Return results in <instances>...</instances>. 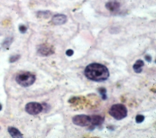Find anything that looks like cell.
Returning a JSON list of instances; mask_svg holds the SVG:
<instances>
[{
  "mask_svg": "<svg viewBox=\"0 0 156 138\" xmlns=\"http://www.w3.org/2000/svg\"><path fill=\"white\" fill-rule=\"evenodd\" d=\"M67 21V17L63 14H56L52 18V22L55 25L65 24Z\"/></svg>",
  "mask_w": 156,
  "mask_h": 138,
  "instance_id": "obj_9",
  "label": "cell"
},
{
  "mask_svg": "<svg viewBox=\"0 0 156 138\" xmlns=\"http://www.w3.org/2000/svg\"><path fill=\"white\" fill-rule=\"evenodd\" d=\"M27 30V27L26 26H24L23 24L20 25V26H19V30H20V32L21 33H24L26 32Z\"/></svg>",
  "mask_w": 156,
  "mask_h": 138,
  "instance_id": "obj_17",
  "label": "cell"
},
{
  "mask_svg": "<svg viewBox=\"0 0 156 138\" xmlns=\"http://www.w3.org/2000/svg\"><path fill=\"white\" fill-rule=\"evenodd\" d=\"M2 109V105L0 103V111H1Z\"/></svg>",
  "mask_w": 156,
  "mask_h": 138,
  "instance_id": "obj_20",
  "label": "cell"
},
{
  "mask_svg": "<svg viewBox=\"0 0 156 138\" xmlns=\"http://www.w3.org/2000/svg\"><path fill=\"white\" fill-rule=\"evenodd\" d=\"M98 92L101 95V97L103 100H106L107 98V90L105 88H99L98 89Z\"/></svg>",
  "mask_w": 156,
  "mask_h": 138,
  "instance_id": "obj_13",
  "label": "cell"
},
{
  "mask_svg": "<svg viewBox=\"0 0 156 138\" xmlns=\"http://www.w3.org/2000/svg\"><path fill=\"white\" fill-rule=\"evenodd\" d=\"M7 131L11 137L14 138H21L23 137V134L18 129L13 126H9Z\"/></svg>",
  "mask_w": 156,
  "mask_h": 138,
  "instance_id": "obj_10",
  "label": "cell"
},
{
  "mask_svg": "<svg viewBox=\"0 0 156 138\" xmlns=\"http://www.w3.org/2000/svg\"><path fill=\"white\" fill-rule=\"evenodd\" d=\"M74 54V51L72 49H68L66 51V55L68 57H71Z\"/></svg>",
  "mask_w": 156,
  "mask_h": 138,
  "instance_id": "obj_18",
  "label": "cell"
},
{
  "mask_svg": "<svg viewBox=\"0 0 156 138\" xmlns=\"http://www.w3.org/2000/svg\"><path fill=\"white\" fill-rule=\"evenodd\" d=\"M25 111L30 115H37L43 111V106L38 102H29L26 105Z\"/></svg>",
  "mask_w": 156,
  "mask_h": 138,
  "instance_id": "obj_4",
  "label": "cell"
},
{
  "mask_svg": "<svg viewBox=\"0 0 156 138\" xmlns=\"http://www.w3.org/2000/svg\"><path fill=\"white\" fill-rule=\"evenodd\" d=\"M144 116L143 115H141V114H138L135 117V122L137 123H142L144 120Z\"/></svg>",
  "mask_w": 156,
  "mask_h": 138,
  "instance_id": "obj_16",
  "label": "cell"
},
{
  "mask_svg": "<svg viewBox=\"0 0 156 138\" xmlns=\"http://www.w3.org/2000/svg\"><path fill=\"white\" fill-rule=\"evenodd\" d=\"M12 41H13V38L8 37L4 41L2 45L4 47V48H8L10 46V45L12 44Z\"/></svg>",
  "mask_w": 156,
  "mask_h": 138,
  "instance_id": "obj_12",
  "label": "cell"
},
{
  "mask_svg": "<svg viewBox=\"0 0 156 138\" xmlns=\"http://www.w3.org/2000/svg\"><path fill=\"white\" fill-rule=\"evenodd\" d=\"M144 58H145V60H146L147 62H149V63H150V62L152 61V57H151V56L150 55H149V54L146 55L145 57H144Z\"/></svg>",
  "mask_w": 156,
  "mask_h": 138,
  "instance_id": "obj_19",
  "label": "cell"
},
{
  "mask_svg": "<svg viewBox=\"0 0 156 138\" xmlns=\"http://www.w3.org/2000/svg\"><path fill=\"white\" fill-rule=\"evenodd\" d=\"M90 117H91L90 123L91 124V125L90 129L92 130L94 128L95 126L101 125L104 121V117L99 115H93L90 116Z\"/></svg>",
  "mask_w": 156,
  "mask_h": 138,
  "instance_id": "obj_7",
  "label": "cell"
},
{
  "mask_svg": "<svg viewBox=\"0 0 156 138\" xmlns=\"http://www.w3.org/2000/svg\"><path fill=\"white\" fill-rule=\"evenodd\" d=\"M144 65V63L142 60H137L133 65V69L136 73H140L142 71V67Z\"/></svg>",
  "mask_w": 156,
  "mask_h": 138,
  "instance_id": "obj_11",
  "label": "cell"
},
{
  "mask_svg": "<svg viewBox=\"0 0 156 138\" xmlns=\"http://www.w3.org/2000/svg\"><path fill=\"white\" fill-rule=\"evenodd\" d=\"M105 7L111 12H116L120 8V4L116 0H112L106 3Z\"/></svg>",
  "mask_w": 156,
  "mask_h": 138,
  "instance_id": "obj_8",
  "label": "cell"
},
{
  "mask_svg": "<svg viewBox=\"0 0 156 138\" xmlns=\"http://www.w3.org/2000/svg\"><path fill=\"white\" fill-rule=\"evenodd\" d=\"M108 112L115 119L120 120L127 116V109L125 105L121 103H117L111 106Z\"/></svg>",
  "mask_w": 156,
  "mask_h": 138,
  "instance_id": "obj_3",
  "label": "cell"
},
{
  "mask_svg": "<svg viewBox=\"0 0 156 138\" xmlns=\"http://www.w3.org/2000/svg\"><path fill=\"white\" fill-rule=\"evenodd\" d=\"M37 15L38 17H41L44 18H46L49 16L50 12L49 11H40L38 12Z\"/></svg>",
  "mask_w": 156,
  "mask_h": 138,
  "instance_id": "obj_14",
  "label": "cell"
},
{
  "mask_svg": "<svg viewBox=\"0 0 156 138\" xmlns=\"http://www.w3.org/2000/svg\"><path fill=\"white\" fill-rule=\"evenodd\" d=\"M20 55L19 54H16L11 56L9 58V62L10 63H15L16 61H18L20 58Z\"/></svg>",
  "mask_w": 156,
  "mask_h": 138,
  "instance_id": "obj_15",
  "label": "cell"
},
{
  "mask_svg": "<svg viewBox=\"0 0 156 138\" xmlns=\"http://www.w3.org/2000/svg\"><path fill=\"white\" fill-rule=\"evenodd\" d=\"M36 80L35 75L29 72H24L18 74L15 77L16 83L23 87H28L33 85Z\"/></svg>",
  "mask_w": 156,
  "mask_h": 138,
  "instance_id": "obj_2",
  "label": "cell"
},
{
  "mask_svg": "<svg viewBox=\"0 0 156 138\" xmlns=\"http://www.w3.org/2000/svg\"><path fill=\"white\" fill-rule=\"evenodd\" d=\"M84 74L88 79L98 82L107 80L110 75L108 68L105 65L98 63H93L87 66Z\"/></svg>",
  "mask_w": 156,
  "mask_h": 138,
  "instance_id": "obj_1",
  "label": "cell"
},
{
  "mask_svg": "<svg viewBox=\"0 0 156 138\" xmlns=\"http://www.w3.org/2000/svg\"><path fill=\"white\" fill-rule=\"evenodd\" d=\"M74 124L80 126H86L90 124L91 117L87 115H76L72 119Z\"/></svg>",
  "mask_w": 156,
  "mask_h": 138,
  "instance_id": "obj_5",
  "label": "cell"
},
{
  "mask_svg": "<svg viewBox=\"0 0 156 138\" xmlns=\"http://www.w3.org/2000/svg\"><path fill=\"white\" fill-rule=\"evenodd\" d=\"M54 53L53 47L48 44H43L39 46L37 49V53L40 56L48 57L52 55Z\"/></svg>",
  "mask_w": 156,
  "mask_h": 138,
  "instance_id": "obj_6",
  "label": "cell"
}]
</instances>
